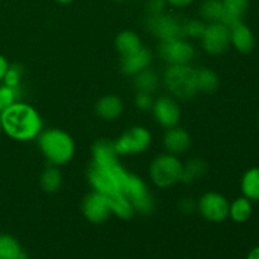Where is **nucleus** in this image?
<instances>
[{"mask_svg": "<svg viewBox=\"0 0 259 259\" xmlns=\"http://www.w3.org/2000/svg\"><path fill=\"white\" fill-rule=\"evenodd\" d=\"M3 132L9 138L27 142L37 138L42 132L43 121L39 113L32 105L17 101L0 113Z\"/></svg>", "mask_w": 259, "mask_h": 259, "instance_id": "obj_1", "label": "nucleus"}, {"mask_svg": "<svg viewBox=\"0 0 259 259\" xmlns=\"http://www.w3.org/2000/svg\"><path fill=\"white\" fill-rule=\"evenodd\" d=\"M38 147L52 166H63L75 156V142L67 132L50 128L38 136Z\"/></svg>", "mask_w": 259, "mask_h": 259, "instance_id": "obj_2", "label": "nucleus"}, {"mask_svg": "<svg viewBox=\"0 0 259 259\" xmlns=\"http://www.w3.org/2000/svg\"><path fill=\"white\" fill-rule=\"evenodd\" d=\"M163 82L169 94L179 100H191L199 93L196 70L190 65H168L164 70Z\"/></svg>", "mask_w": 259, "mask_h": 259, "instance_id": "obj_3", "label": "nucleus"}, {"mask_svg": "<svg viewBox=\"0 0 259 259\" xmlns=\"http://www.w3.org/2000/svg\"><path fill=\"white\" fill-rule=\"evenodd\" d=\"M121 194L131 201L134 211L141 215H149L154 210V199L148 186L138 175L126 172L121 182Z\"/></svg>", "mask_w": 259, "mask_h": 259, "instance_id": "obj_4", "label": "nucleus"}, {"mask_svg": "<svg viewBox=\"0 0 259 259\" xmlns=\"http://www.w3.org/2000/svg\"><path fill=\"white\" fill-rule=\"evenodd\" d=\"M182 162L171 153H162L149 166L151 181L159 189H167L181 180Z\"/></svg>", "mask_w": 259, "mask_h": 259, "instance_id": "obj_5", "label": "nucleus"}, {"mask_svg": "<svg viewBox=\"0 0 259 259\" xmlns=\"http://www.w3.org/2000/svg\"><path fill=\"white\" fill-rule=\"evenodd\" d=\"M184 24L185 20L177 15L171 13H162L157 15H148L147 17V29L159 39L162 40H172L185 38L184 34Z\"/></svg>", "mask_w": 259, "mask_h": 259, "instance_id": "obj_6", "label": "nucleus"}, {"mask_svg": "<svg viewBox=\"0 0 259 259\" xmlns=\"http://www.w3.org/2000/svg\"><path fill=\"white\" fill-rule=\"evenodd\" d=\"M152 143V134L147 128L136 125L124 132L115 142L114 147L118 156H131L146 152Z\"/></svg>", "mask_w": 259, "mask_h": 259, "instance_id": "obj_7", "label": "nucleus"}, {"mask_svg": "<svg viewBox=\"0 0 259 259\" xmlns=\"http://www.w3.org/2000/svg\"><path fill=\"white\" fill-rule=\"evenodd\" d=\"M230 202L224 195L210 191L202 195L196 207L201 217L210 223H222L229 218Z\"/></svg>", "mask_w": 259, "mask_h": 259, "instance_id": "obj_8", "label": "nucleus"}, {"mask_svg": "<svg viewBox=\"0 0 259 259\" xmlns=\"http://www.w3.org/2000/svg\"><path fill=\"white\" fill-rule=\"evenodd\" d=\"M158 53L168 65H190L195 57V50L186 38L162 40L158 45Z\"/></svg>", "mask_w": 259, "mask_h": 259, "instance_id": "obj_9", "label": "nucleus"}, {"mask_svg": "<svg viewBox=\"0 0 259 259\" xmlns=\"http://www.w3.org/2000/svg\"><path fill=\"white\" fill-rule=\"evenodd\" d=\"M205 52L210 55H223L230 47V30L223 23H207L201 37Z\"/></svg>", "mask_w": 259, "mask_h": 259, "instance_id": "obj_10", "label": "nucleus"}, {"mask_svg": "<svg viewBox=\"0 0 259 259\" xmlns=\"http://www.w3.org/2000/svg\"><path fill=\"white\" fill-rule=\"evenodd\" d=\"M81 211L85 219L93 224H101L106 222L111 215L108 200L98 191L90 192L83 197Z\"/></svg>", "mask_w": 259, "mask_h": 259, "instance_id": "obj_11", "label": "nucleus"}, {"mask_svg": "<svg viewBox=\"0 0 259 259\" xmlns=\"http://www.w3.org/2000/svg\"><path fill=\"white\" fill-rule=\"evenodd\" d=\"M152 113L157 123L167 129L176 126L181 119V109L179 103L169 96H161L154 100Z\"/></svg>", "mask_w": 259, "mask_h": 259, "instance_id": "obj_12", "label": "nucleus"}, {"mask_svg": "<svg viewBox=\"0 0 259 259\" xmlns=\"http://www.w3.org/2000/svg\"><path fill=\"white\" fill-rule=\"evenodd\" d=\"M163 146L167 153L174 156L186 153L187 149L191 146V137L187 133L186 129L180 126H172L166 131L163 136Z\"/></svg>", "mask_w": 259, "mask_h": 259, "instance_id": "obj_13", "label": "nucleus"}, {"mask_svg": "<svg viewBox=\"0 0 259 259\" xmlns=\"http://www.w3.org/2000/svg\"><path fill=\"white\" fill-rule=\"evenodd\" d=\"M152 62V52L147 47L139 48L137 52L121 57L120 70L124 75L134 76L149 67Z\"/></svg>", "mask_w": 259, "mask_h": 259, "instance_id": "obj_14", "label": "nucleus"}, {"mask_svg": "<svg viewBox=\"0 0 259 259\" xmlns=\"http://www.w3.org/2000/svg\"><path fill=\"white\" fill-rule=\"evenodd\" d=\"M229 30L230 45L234 46L235 50L239 51L240 53L252 52L255 46V38L252 29L245 23H243V20L232 25Z\"/></svg>", "mask_w": 259, "mask_h": 259, "instance_id": "obj_15", "label": "nucleus"}, {"mask_svg": "<svg viewBox=\"0 0 259 259\" xmlns=\"http://www.w3.org/2000/svg\"><path fill=\"white\" fill-rule=\"evenodd\" d=\"M123 101L116 95H105L96 103L95 110L99 118L103 120L111 121L115 120L116 118L121 115L123 113Z\"/></svg>", "mask_w": 259, "mask_h": 259, "instance_id": "obj_16", "label": "nucleus"}, {"mask_svg": "<svg viewBox=\"0 0 259 259\" xmlns=\"http://www.w3.org/2000/svg\"><path fill=\"white\" fill-rule=\"evenodd\" d=\"M222 3L225 9L224 19L222 23L228 28L240 22L249 7V0H222Z\"/></svg>", "mask_w": 259, "mask_h": 259, "instance_id": "obj_17", "label": "nucleus"}, {"mask_svg": "<svg viewBox=\"0 0 259 259\" xmlns=\"http://www.w3.org/2000/svg\"><path fill=\"white\" fill-rule=\"evenodd\" d=\"M142 47H143L142 40L136 32H132V30H123V32L119 33V34L116 35L115 48L116 51L120 53L121 57L132 55V53L137 52V51Z\"/></svg>", "mask_w": 259, "mask_h": 259, "instance_id": "obj_18", "label": "nucleus"}, {"mask_svg": "<svg viewBox=\"0 0 259 259\" xmlns=\"http://www.w3.org/2000/svg\"><path fill=\"white\" fill-rule=\"evenodd\" d=\"M106 200H108L111 214L118 217L119 219L129 220L134 217V214H136L131 201H129L121 192L110 195V196H106Z\"/></svg>", "mask_w": 259, "mask_h": 259, "instance_id": "obj_19", "label": "nucleus"}, {"mask_svg": "<svg viewBox=\"0 0 259 259\" xmlns=\"http://www.w3.org/2000/svg\"><path fill=\"white\" fill-rule=\"evenodd\" d=\"M133 83L136 89L142 93L153 94L156 93L157 89L161 85V78L157 75L156 71L151 70V68H146V70L141 71L139 73L133 76Z\"/></svg>", "mask_w": 259, "mask_h": 259, "instance_id": "obj_20", "label": "nucleus"}, {"mask_svg": "<svg viewBox=\"0 0 259 259\" xmlns=\"http://www.w3.org/2000/svg\"><path fill=\"white\" fill-rule=\"evenodd\" d=\"M240 190L250 201H259V167L249 168L242 177Z\"/></svg>", "mask_w": 259, "mask_h": 259, "instance_id": "obj_21", "label": "nucleus"}, {"mask_svg": "<svg viewBox=\"0 0 259 259\" xmlns=\"http://www.w3.org/2000/svg\"><path fill=\"white\" fill-rule=\"evenodd\" d=\"M207 171L206 162L200 158H192L186 164H182V174L180 182L185 185H191L201 179Z\"/></svg>", "mask_w": 259, "mask_h": 259, "instance_id": "obj_22", "label": "nucleus"}, {"mask_svg": "<svg viewBox=\"0 0 259 259\" xmlns=\"http://www.w3.org/2000/svg\"><path fill=\"white\" fill-rule=\"evenodd\" d=\"M199 13L205 23H222L225 9L222 0H204L200 5Z\"/></svg>", "mask_w": 259, "mask_h": 259, "instance_id": "obj_23", "label": "nucleus"}, {"mask_svg": "<svg viewBox=\"0 0 259 259\" xmlns=\"http://www.w3.org/2000/svg\"><path fill=\"white\" fill-rule=\"evenodd\" d=\"M197 90L204 94H212L219 89L220 78L217 73L207 67L196 70Z\"/></svg>", "mask_w": 259, "mask_h": 259, "instance_id": "obj_24", "label": "nucleus"}, {"mask_svg": "<svg viewBox=\"0 0 259 259\" xmlns=\"http://www.w3.org/2000/svg\"><path fill=\"white\" fill-rule=\"evenodd\" d=\"M252 201L242 196L235 199L229 206V218L235 223H245L252 217Z\"/></svg>", "mask_w": 259, "mask_h": 259, "instance_id": "obj_25", "label": "nucleus"}, {"mask_svg": "<svg viewBox=\"0 0 259 259\" xmlns=\"http://www.w3.org/2000/svg\"><path fill=\"white\" fill-rule=\"evenodd\" d=\"M62 185V174L57 166H50L40 175V186L48 194L58 191Z\"/></svg>", "mask_w": 259, "mask_h": 259, "instance_id": "obj_26", "label": "nucleus"}, {"mask_svg": "<svg viewBox=\"0 0 259 259\" xmlns=\"http://www.w3.org/2000/svg\"><path fill=\"white\" fill-rule=\"evenodd\" d=\"M24 250L20 243L9 234H0V259H18Z\"/></svg>", "mask_w": 259, "mask_h": 259, "instance_id": "obj_27", "label": "nucleus"}, {"mask_svg": "<svg viewBox=\"0 0 259 259\" xmlns=\"http://www.w3.org/2000/svg\"><path fill=\"white\" fill-rule=\"evenodd\" d=\"M19 90L20 88H10L7 85H0V113L3 110H5L7 108H9L10 105H13L14 103H17L18 98H19Z\"/></svg>", "mask_w": 259, "mask_h": 259, "instance_id": "obj_28", "label": "nucleus"}, {"mask_svg": "<svg viewBox=\"0 0 259 259\" xmlns=\"http://www.w3.org/2000/svg\"><path fill=\"white\" fill-rule=\"evenodd\" d=\"M206 28V23L202 19H190L185 20L184 24V34L185 37L195 38V39H201L202 34Z\"/></svg>", "mask_w": 259, "mask_h": 259, "instance_id": "obj_29", "label": "nucleus"}, {"mask_svg": "<svg viewBox=\"0 0 259 259\" xmlns=\"http://www.w3.org/2000/svg\"><path fill=\"white\" fill-rule=\"evenodd\" d=\"M23 68L19 65H9L7 73L3 78V83L10 88H20V80H22Z\"/></svg>", "mask_w": 259, "mask_h": 259, "instance_id": "obj_30", "label": "nucleus"}, {"mask_svg": "<svg viewBox=\"0 0 259 259\" xmlns=\"http://www.w3.org/2000/svg\"><path fill=\"white\" fill-rule=\"evenodd\" d=\"M134 103H136L137 109H139L141 111H149L152 110L154 100L152 98V94L138 91V94L136 95V99H134Z\"/></svg>", "mask_w": 259, "mask_h": 259, "instance_id": "obj_31", "label": "nucleus"}, {"mask_svg": "<svg viewBox=\"0 0 259 259\" xmlns=\"http://www.w3.org/2000/svg\"><path fill=\"white\" fill-rule=\"evenodd\" d=\"M167 2L166 0H147V14L148 15H157L162 14L166 12Z\"/></svg>", "mask_w": 259, "mask_h": 259, "instance_id": "obj_32", "label": "nucleus"}, {"mask_svg": "<svg viewBox=\"0 0 259 259\" xmlns=\"http://www.w3.org/2000/svg\"><path fill=\"white\" fill-rule=\"evenodd\" d=\"M196 209V204H195L194 201H192V199H182L181 201H180V210H181L182 212H185V214H190V212H192L194 210Z\"/></svg>", "mask_w": 259, "mask_h": 259, "instance_id": "obj_33", "label": "nucleus"}, {"mask_svg": "<svg viewBox=\"0 0 259 259\" xmlns=\"http://www.w3.org/2000/svg\"><path fill=\"white\" fill-rule=\"evenodd\" d=\"M167 5H171L175 8H186L194 3V0H166Z\"/></svg>", "mask_w": 259, "mask_h": 259, "instance_id": "obj_34", "label": "nucleus"}, {"mask_svg": "<svg viewBox=\"0 0 259 259\" xmlns=\"http://www.w3.org/2000/svg\"><path fill=\"white\" fill-rule=\"evenodd\" d=\"M8 68H9V62H8V60L4 56L0 55V81H3Z\"/></svg>", "mask_w": 259, "mask_h": 259, "instance_id": "obj_35", "label": "nucleus"}, {"mask_svg": "<svg viewBox=\"0 0 259 259\" xmlns=\"http://www.w3.org/2000/svg\"><path fill=\"white\" fill-rule=\"evenodd\" d=\"M247 259H259V245L250 250L249 254L247 255Z\"/></svg>", "mask_w": 259, "mask_h": 259, "instance_id": "obj_36", "label": "nucleus"}, {"mask_svg": "<svg viewBox=\"0 0 259 259\" xmlns=\"http://www.w3.org/2000/svg\"><path fill=\"white\" fill-rule=\"evenodd\" d=\"M55 2L58 3V4H70L73 0H55Z\"/></svg>", "mask_w": 259, "mask_h": 259, "instance_id": "obj_37", "label": "nucleus"}, {"mask_svg": "<svg viewBox=\"0 0 259 259\" xmlns=\"http://www.w3.org/2000/svg\"><path fill=\"white\" fill-rule=\"evenodd\" d=\"M18 259H28V254L25 252H23L22 254H20L19 257H18Z\"/></svg>", "mask_w": 259, "mask_h": 259, "instance_id": "obj_38", "label": "nucleus"}, {"mask_svg": "<svg viewBox=\"0 0 259 259\" xmlns=\"http://www.w3.org/2000/svg\"><path fill=\"white\" fill-rule=\"evenodd\" d=\"M114 2H118V3H123V2H126V0H114Z\"/></svg>", "mask_w": 259, "mask_h": 259, "instance_id": "obj_39", "label": "nucleus"}, {"mask_svg": "<svg viewBox=\"0 0 259 259\" xmlns=\"http://www.w3.org/2000/svg\"><path fill=\"white\" fill-rule=\"evenodd\" d=\"M3 132V128H2V120H0V133Z\"/></svg>", "mask_w": 259, "mask_h": 259, "instance_id": "obj_40", "label": "nucleus"}]
</instances>
